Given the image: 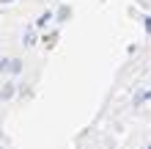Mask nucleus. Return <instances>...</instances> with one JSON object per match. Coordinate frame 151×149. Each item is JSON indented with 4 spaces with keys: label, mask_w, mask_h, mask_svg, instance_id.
Returning <instances> with one entry per match:
<instances>
[{
    "label": "nucleus",
    "mask_w": 151,
    "mask_h": 149,
    "mask_svg": "<svg viewBox=\"0 0 151 149\" xmlns=\"http://www.w3.org/2000/svg\"><path fill=\"white\" fill-rule=\"evenodd\" d=\"M14 91H17V86H14V83H6V86H3V91H0V100H11V97H14Z\"/></svg>",
    "instance_id": "nucleus-1"
},
{
    "label": "nucleus",
    "mask_w": 151,
    "mask_h": 149,
    "mask_svg": "<svg viewBox=\"0 0 151 149\" xmlns=\"http://www.w3.org/2000/svg\"><path fill=\"white\" fill-rule=\"evenodd\" d=\"M19 66H22V64H19V58H14L11 64H8V72H11V75H17V72H19Z\"/></svg>",
    "instance_id": "nucleus-2"
}]
</instances>
